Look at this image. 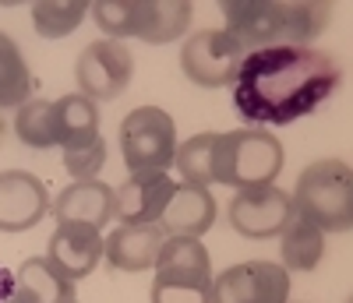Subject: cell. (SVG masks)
<instances>
[{
    "label": "cell",
    "mask_w": 353,
    "mask_h": 303,
    "mask_svg": "<svg viewBox=\"0 0 353 303\" xmlns=\"http://www.w3.org/2000/svg\"><path fill=\"white\" fill-rule=\"evenodd\" d=\"M343 85L339 64L311 46L251 50L233 81V109L248 127H283L314 113Z\"/></svg>",
    "instance_id": "6da1fadb"
},
{
    "label": "cell",
    "mask_w": 353,
    "mask_h": 303,
    "mask_svg": "<svg viewBox=\"0 0 353 303\" xmlns=\"http://www.w3.org/2000/svg\"><path fill=\"white\" fill-rule=\"evenodd\" d=\"M293 219H304L321 233L353 229V173L343 159H321L307 166L290 194Z\"/></svg>",
    "instance_id": "7a4b0ae2"
},
{
    "label": "cell",
    "mask_w": 353,
    "mask_h": 303,
    "mask_svg": "<svg viewBox=\"0 0 353 303\" xmlns=\"http://www.w3.org/2000/svg\"><path fill=\"white\" fill-rule=\"evenodd\" d=\"M283 141L261 127H241L216 138L212 152V184H226L233 191L276 184L283 173Z\"/></svg>",
    "instance_id": "3957f363"
},
{
    "label": "cell",
    "mask_w": 353,
    "mask_h": 303,
    "mask_svg": "<svg viewBox=\"0 0 353 303\" xmlns=\"http://www.w3.org/2000/svg\"><path fill=\"white\" fill-rule=\"evenodd\" d=\"M121 156L131 173H166L176 156V124L159 106H138L121 120Z\"/></svg>",
    "instance_id": "277c9868"
},
{
    "label": "cell",
    "mask_w": 353,
    "mask_h": 303,
    "mask_svg": "<svg viewBox=\"0 0 353 303\" xmlns=\"http://www.w3.org/2000/svg\"><path fill=\"white\" fill-rule=\"evenodd\" d=\"M248 50L233 39L226 28H201L181 50L184 74L201 88H226L237 81V71L244 64Z\"/></svg>",
    "instance_id": "5b68a950"
},
{
    "label": "cell",
    "mask_w": 353,
    "mask_h": 303,
    "mask_svg": "<svg viewBox=\"0 0 353 303\" xmlns=\"http://www.w3.org/2000/svg\"><path fill=\"white\" fill-rule=\"evenodd\" d=\"M131 74H134L131 50L124 43H113V39L88 43L78 53V64H74V78L81 85V96H88L92 103L121 99L131 85Z\"/></svg>",
    "instance_id": "8992f818"
},
{
    "label": "cell",
    "mask_w": 353,
    "mask_h": 303,
    "mask_svg": "<svg viewBox=\"0 0 353 303\" xmlns=\"http://www.w3.org/2000/svg\"><path fill=\"white\" fill-rule=\"evenodd\" d=\"M290 271L276 261L230 264L212 279V303H286Z\"/></svg>",
    "instance_id": "52a82bcc"
},
{
    "label": "cell",
    "mask_w": 353,
    "mask_h": 303,
    "mask_svg": "<svg viewBox=\"0 0 353 303\" xmlns=\"http://www.w3.org/2000/svg\"><path fill=\"white\" fill-rule=\"evenodd\" d=\"M293 219L290 194L276 184L237 191L230 201V226L248 240H272Z\"/></svg>",
    "instance_id": "ba28073f"
},
{
    "label": "cell",
    "mask_w": 353,
    "mask_h": 303,
    "mask_svg": "<svg viewBox=\"0 0 353 303\" xmlns=\"http://www.w3.org/2000/svg\"><path fill=\"white\" fill-rule=\"evenodd\" d=\"M50 211V191L25 169L0 173V233H25Z\"/></svg>",
    "instance_id": "9c48e42d"
},
{
    "label": "cell",
    "mask_w": 353,
    "mask_h": 303,
    "mask_svg": "<svg viewBox=\"0 0 353 303\" xmlns=\"http://www.w3.org/2000/svg\"><path fill=\"white\" fill-rule=\"evenodd\" d=\"M219 11L244 50L283 46V0H223Z\"/></svg>",
    "instance_id": "30bf717a"
},
{
    "label": "cell",
    "mask_w": 353,
    "mask_h": 303,
    "mask_svg": "<svg viewBox=\"0 0 353 303\" xmlns=\"http://www.w3.org/2000/svg\"><path fill=\"white\" fill-rule=\"evenodd\" d=\"M170 173H131L121 187L113 191V216L124 226H152L159 222L163 208L173 198Z\"/></svg>",
    "instance_id": "8fae6325"
},
{
    "label": "cell",
    "mask_w": 353,
    "mask_h": 303,
    "mask_svg": "<svg viewBox=\"0 0 353 303\" xmlns=\"http://www.w3.org/2000/svg\"><path fill=\"white\" fill-rule=\"evenodd\" d=\"M103 258V236L99 229L85 226V222H57L53 236H50V247H46V261L64 271L68 279H85L92 275V268Z\"/></svg>",
    "instance_id": "7c38bea8"
},
{
    "label": "cell",
    "mask_w": 353,
    "mask_h": 303,
    "mask_svg": "<svg viewBox=\"0 0 353 303\" xmlns=\"http://www.w3.org/2000/svg\"><path fill=\"white\" fill-rule=\"evenodd\" d=\"M216 198L209 194V187H191V184H176L170 205L159 216V229L166 236H194L201 240L216 222Z\"/></svg>",
    "instance_id": "4fadbf2b"
},
{
    "label": "cell",
    "mask_w": 353,
    "mask_h": 303,
    "mask_svg": "<svg viewBox=\"0 0 353 303\" xmlns=\"http://www.w3.org/2000/svg\"><path fill=\"white\" fill-rule=\"evenodd\" d=\"M163 240L166 233L156 222L152 226H117L103 240V258L117 271H149L159 261Z\"/></svg>",
    "instance_id": "5bb4252c"
},
{
    "label": "cell",
    "mask_w": 353,
    "mask_h": 303,
    "mask_svg": "<svg viewBox=\"0 0 353 303\" xmlns=\"http://www.w3.org/2000/svg\"><path fill=\"white\" fill-rule=\"evenodd\" d=\"M50 211L57 222H85L92 229H103L113 219V187L99 180H74L71 187L57 194Z\"/></svg>",
    "instance_id": "9a60e30c"
},
{
    "label": "cell",
    "mask_w": 353,
    "mask_h": 303,
    "mask_svg": "<svg viewBox=\"0 0 353 303\" xmlns=\"http://www.w3.org/2000/svg\"><path fill=\"white\" fill-rule=\"evenodd\" d=\"M14 296L25 303H74V279L57 271L46 258H28L14 271Z\"/></svg>",
    "instance_id": "2e32d148"
},
{
    "label": "cell",
    "mask_w": 353,
    "mask_h": 303,
    "mask_svg": "<svg viewBox=\"0 0 353 303\" xmlns=\"http://www.w3.org/2000/svg\"><path fill=\"white\" fill-rule=\"evenodd\" d=\"M32 88L36 74L28 67L21 46L8 32H0V109H21L32 99Z\"/></svg>",
    "instance_id": "e0dca14e"
},
{
    "label": "cell",
    "mask_w": 353,
    "mask_h": 303,
    "mask_svg": "<svg viewBox=\"0 0 353 303\" xmlns=\"http://www.w3.org/2000/svg\"><path fill=\"white\" fill-rule=\"evenodd\" d=\"M156 275H181V279H212V261L201 240L194 236H166L156 261Z\"/></svg>",
    "instance_id": "ac0fdd59"
},
{
    "label": "cell",
    "mask_w": 353,
    "mask_h": 303,
    "mask_svg": "<svg viewBox=\"0 0 353 303\" xmlns=\"http://www.w3.org/2000/svg\"><path fill=\"white\" fill-rule=\"evenodd\" d=\"M96 25L106 32V39L121 43V39H141L145 21H149V0H96L92 8Z\"/></svg>",
    "instance_id": "d6986e66"
},
{
    "label": "cell",
    "mask_w": 353,
    "mask_h": 303,
    "mask_svg": "<svg viewBox=\"0 0 353 303\" xmlns=\"http://www.w3.org/2000/svg\"><path fill=\"white\" fill-rule=\"evenodd\" d=\"M332 18L329 4L318 0H283V46H307L325 32Z\"/></svg>",
    "instance_id": "ffe728a7"
},
{
    "label": "cell",
    "mask_w": 353,
    "mask_h": 303,
    "mask_svg": "<svg viewBox=\"0 0 353 303\" xmlns=\"http://www.w3.org/2000/svg\"><path fill=\"white\" fill-rule=\"evenodd\" d=\"M283 236V268L286 271H314L325 254V233L304 219H290Z\"/></svg>",
    "instance_id": "44dd1931"
},
{
    "label": "cell",
    "mask_w": 353,
    "mask_h": 303,
    "mask_svg": "<svg viewBox=\"0 0 353 303\" xmlns=\"http://www.w3.org/2000/svg\"><path fill=\"white\" fill-rule=\"evenodd\" d=\"M53 106H57V127H61V148L99 134V109L88 96L71 92V96H61Z\"/></svg>",
    "instance_id": "7402d4cb"
},
{
    "label": "cell",
    "mask_w": 353,
    "mask_h": 303,
    "mask_svg": "<svg viewBox=\"0 0 353 303\" xmlns=\"http://www.w3.org/2000/svg\"><path fill=\"white\" fill-rule=\"evenodd\" d=\"M14 131H18L21 145H28V148H57L61 145L57 106L46 99H28L14 116Z\"/></svg>",
    "instance_id": "603a6c76"
},
{
    "label": "cell",
    "mask_w": 353,
    "mask_h": 303,
    "mask_svg": "<svg viewBox=\"0 0 353 303\" xmlns=\"http://www.w3.org/2000/svg\"><path fill=\"white\" fill-rule=\"evenodd\" d=\"M85 0H36L32 4V25L43 39H64L81 25V18L88 14Z\"/></svg>",
    "instance_id": "cb8c5ba5"
},
{
    "label": "cell",
    "mask_w": 353,
    "mask_h": 303,
    "mask_svg": "<svg viewBox=\"0 0 353 303\" xmlns=\"http://www.w3.org/2000/svg\"><path fill=\"white\" fill-rule=\"evenodd\" d=\"M191 25V4L188 0H149V21H145L141 43H173L188 32Z\"/></svg>",
    "instance_id": "d4e9b609"
},
{
    "label": "cell",
    "mask_w": 353,
    "mask_h": 303,
    "mask_svg": "<svg viewBox=\"0 0 353 303\" xmlns=\"http://www.w3.org/2000/svg\"><path fill=\"white\" fill-rule=\"evenodd\" d=\"M219 134H194L184 145H176L173 166L181 169V180L191 187H209L212 184V152Z\"/></svg>",
    "instance_id": "484cf974"
},
{
    "label": "cell",
    "mask_w": 353,
    "mask_h": 303,
    "mask_svg": "<svg viewBox=\"0 0 353 303\" xmlns=\"http://www.w3.org/2000/svg\"><path fill=\"white\" fill-rule=\"evenodd\" d=\"M152 303H212V279H181V275H156Z\"/></svg>",
    "instance_id": "4316f807"
},
{
    "label": "cell",
    "mask_w": 353,
    "mask_h": 303,
    "mask_svg": "<svg viewBox=\"0 0 353 303\" xmlns=\"http://www.w3.org/2000/svg\"><path fill=\"white\" fill-rule=\"evenodd\" d=\"M64 166L74 180H96V173L106 166V141L96 134L88 141H74V145H64Z\"/></svg>",
    "instance_id": "83f0119b"
},
{
    "label": "cell",
    "mask_w": 353,
    "mask_h": 303,
    "mask_svg": "<svg viewBox=\"0 0 353 303\" xmlns=\"http://www.w3.org/2000/svg\"><path fill=\"white\" fill-rule=\"evenodd\" d=\"M11 293H14V275H11L8 268H0V303H8Z\"/></svg>",
    "instance_id": "f1b7e54d"
},
{
    "label": "cell",
    "mask_w": 353,
    "mask_h": 303,
    "mask_svg": "<svg viewBox=\"0 0 353 303\" xmlns=\"http://www.w3.org/2000/svg\"><path fill=\"white\" fill-rule=\"evenodd\" d=\"M8 303H25V300H21V296H14V293H11V300H8Z\"/></svg>",
    "instance_id": "f546056e"
},
{
    "label": "cell",
    "mask_w": 353,
    "mask_h": 303,
    "mask_svg": "<svg viewBox=\"0 0 353 303\" xmlns=\"http://www.w3.org/2000/svg\"><path fill=\"white\" fill-rule=\"evenodd\" d=\"M74 303H78V300H74Z\"/></svg>",
    "instance_id": "4dcf8cb0"
}]
</instances>
